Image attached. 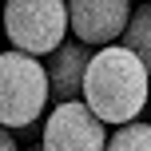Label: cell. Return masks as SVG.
Instances as JSON below:
<instances>
[{
  "mask_svg": "<svg viewBox=\"0 0 151 151\" xmlns=\"http://www.w3.org/2000/svg\"><path fill=\"white\" fill-rule=\"evenodd\" d=\"M147 96H151V76L139 64V56L127 52L123 44H104L88 60L80 99L104 123H115L119 127V123L139 119V111L151 104Z\"/></svg>",
  "mask_w": 151,
  "mask_h": 151,
  "instance_id": "obj_1",
  "label": "cell"
},
{
  "mask_svg": "<svg viewBox=\"0 0 151 151\" xmlns=\"http://www.w3.org/2000/svg\"><path fill=\"white\" fill-rule=\"evenodd\" d=\"M52 88L40 56L32 52H0V123L4 127H32L44 115Z\"/></svg>",
  "mask_w": 151,
  "mask_h": 151,
  "instance_id": "obj_2",
  "label": "cell"
},
{
  "mask_svg": "<svg viewBox=\"0 0 151 151\" xmlns=\"http://www.w3.org/2000/svg\"><path fill=\"white\" fill-rule=\"evenodd\" d=\"M68 0H4V36L12 48L48 56L64 44Z\"/></svg>",
  "mask_w": 151,
  "mask_h": 151,
  "instance_id": "obj_3",
  "label": "cell"
},
{
  "mask_svg": "<svg viewBox=\"0 0 151 151\" xmlns=\"http://www.w3.org/2000/svg\"><path fill=\"white\" fill-rule=\"evenodd\" d=\"M40 147L44 151H104L107 147V123L83 99H64L48 115Z\"/></svg>",
  "mask_w": 151,
  "mask_h": 151,
  "instance_id": "obj_4",
  "label": "cell"
},
{
  "mask_svg": "<svg viewBox=\"0 0 151 151\" xmlns=\"http://www.w3.org/2000/svg\"><path fill=\"white\" fill-rule=\"evenodd\" d=\"M131 20V0H68V32L88 48L115 44Z\"/></svg>",
  "mask_w": 151,
  "mask_h": 151,
  "instance_id": "obj_5",
  "label": "cell"
},
{
  "mask_svg": "<svg viewBox=\"0 0 151 151\" xmlns=\"http://www.w3.org/2000/svg\"><path fill=\"white\" fill-rule=\"evenodd\" d=\"M88 44H80V40H64L56 52H48V88H52L56 104H64V99H80L83 91V72H88Z\"/></svg>",
  "mask_w": 151,
  "mask_h": 151,
  "instance_id": "obj_6",
  "label": "cell"
},
{
  "mask_svg": "<svg viewBox=\"0 0 151 151\" xmlns=\"http://www.w3.org/2000/svg\"><path fill=\"white\" fill-rule=\"evenodd\" d=\"M119 40H123V48H127V52L139 56V64H143L147 76H151V4L131 8V20H127V28H123Z\"/></svg>",
  "mask_w": 151,
  "mask_h": 151,
  "instance_id": "obj_7",
  "label": "cell"
},
{
  "mask_svg": "<svg viewBox=\"0 0 151 151\" xmlns=\"http://www.w3.org/2000/svg\"><path fill=\"white\" fill-rule=\"evenodd\" d=\"M104 151H151V123H119L115 135H107V147Z\"/></svg>",
  "mask_w": 151,
  "mask_h": 151,
  "instance_id": "obj_8",
  "label": "cell"
},
{
  "mask_svg": "<svg viewBox=\"0 0 151 151\" xmlns=\"http://www.w3.org/2000/svg\"><path fill=\"white\" fill-rule=\"evenodd\" d=\"M0 151H20V147H16V135L4 127V123H0Z\"/></svg>",
  "mask_w": 151,
  "mask_h": 151,
  "instance_id": "obj_9",
  "label": "cell"
},
{
  "mask_svg": "<svg viewBox=\"0 0 151 151\" xmlns=\"http://www.w3.org/2000/svg\"><path fill=\"white\" fill-rule=\"evenodd\" d=\"M28 151H44V147H40V143H32V147H28Z\"/></svg>",
  "mask_w": 151,
  "mask_h": 151,
  "instance_id": "obj_10",
  "label": "cell"
},
{
  "mask_svg": "<svg viewBox=\"0 0 151 151\" xmlns=\"http://www.w3.org/2000/svg\"><path fill=\"white\" fill-rule=\"evenodd\" d=\"M147 107H151V104H147Z\"/></svg>",
  "mask_w": 151,
  "mask_h": 151,
  "instance_id": "obj_11",
  "label": "cell"
}]
</instances>
